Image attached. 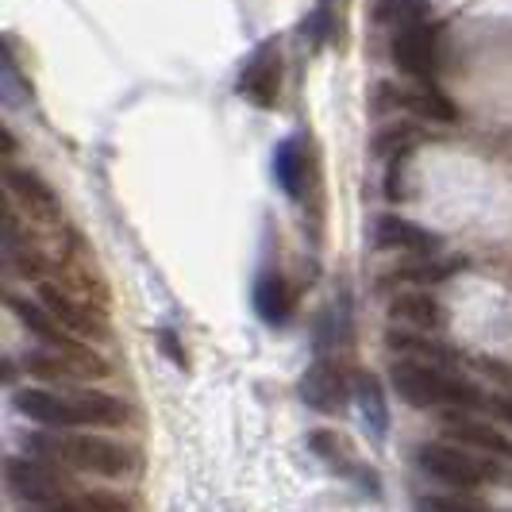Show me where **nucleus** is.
Listing matches in <instances>:
<instances>
[{
	"label": "nucleus",
	"mask_w": 512,
	"mask_h": 512,
	"mask_svg": "<svg viewBox=\"0 0 512 512\" xmlns=\"http://www.w3.org/2000/svg\"><path fill=\"white\" fill-rule=\"evenodd\" d=\"M12 405L24 412L27 420L43 424V428H58V432L81 428V420H77V412H74V401H70L66 393H54V389H27L24 385V389H16Z\"/></svg>",
	"instance_id": "obj_13"
},
{
	"label": "nucleus",
	"mask_w": 512,
	"mask_h": 512,
	"mask_svg": "<svg viewBox=\"0 0 512 512\" xmlns=\"http://www.w3.org/2000/svg\"><path fill=\"white\" fill-rule=\"evenodd\" d=\"M374 20L393 31L412 24H428V0H378L374 4Z\"/></svg>",
	"instance_id": "obj_23"
},
{
	"label": "nucleus",
	"mask_w": 512,
	"mask_h": 512,
	"mask_svg": "<svg viewBox=\"0 0 512 512\" xmlns=\"http://www.w3.org/2000/svg\"><path fill=\"white\" fill-rule=\"evenodd\" d=\"M24 370L35 382H47V385H77V382H101V378H108V362L93 347H85V343H77L70 351H62V347L27 351Z\"/></svg>",
	"instance_id": "obj_4"
},
{
	"label": "nucleus",
	"mask_w": 512,
	"mask_h": 512,
	"mask_svg": "<svg viewBox=\"0 0 512 512\" xmlns=\"http://www.w3.org/2000/svg\"><path fill=\"white\" fill-rule=\"evenodd\" d=\"M158 347L170 355V362H174V366H185V351L178 347V339H174V332H170V328H162V332H158Z\"/></svg>",
	"instance_id": "obj_29"
},
{
	"label": "nucleus",
	"mask_w": 512,
	"mask_h": 512,
	"mask_svg": "<svg viewBox=\"0 0 512 512\" xmlns=\"http://www.w3.org/2000/svg\"><path fill=\"white\" fill-rule=\"evenodd\" d=\"M0 151H4V154H12V151H16V135H12V131H8V128L0 131Z\"/></svg>",
	"instance_id": "obj_32"
},
{
	"label": "nucleus",
	"mask_w": 512,
	"mask_h": 512,
	"mask_svg": "<svg viewBox=\"0 0 512 512\" xmlns=\"http://www.w3.org/2000/svg\"><path fill=\"white\" fill-rule=\"evenodd\" d=\"M4 474H8V489H12L20 501L35 505V509H51V505H62V501L74 497V486H70V478L58 470V462L24 455V459H8Z\"/></svg>",
	"instance_id": "obj_5"
},
{
	"label": "nucleus",
	"mask_w": 512,
	"mask_h": 512,
	"mask_svg": "<svg viewBox=\"0 0 512 512\" xmlns=\"http://www.w3.org/2000/svg\"><path fill=\"white\" fill-rule=\"evenodd\" d=\"M412 147H416V131L405 128V124H401V128L378 131V139H374V154H378V158H389V162H393V158H405Z\"/></svg>",
	"instance_id": "obj_25"
},
{
	"label": "nucleus",
	"mask_w": 512,
	"mask_h": 512,
	"mask_svg": "<svg viewBox=\"0 0 512 512\" xmlns=\"http://www.w3.org/2000/svg\"><path fill=\"white\" fill-rule=\"evenodd\" d=\"M389 320L401 328H412V332H439V328H447V308L439 305V297H432L428 289H409L389 301Z\"/></svg>",
	"instance_id": "obj_14"
},
{
	"label": "nucleus",
	"mask_w": 512,
	"mask_h": 512,
	"mask_svg": "<svg viewBox=\"0 0 512 512\" xmlns=\"http://www.w3.org/2000/svg\"><path fill=\"white\" fill-rule=\"evenodd\" d=\"M39 512H97V509H89V505L81 501V493H74L70 501H62V505H51V509H39Z\"/></svg>",
	"instance_id": "obj_30"
},
{
	"label": "nucleus",
	"mask_w": 512,
	"mask_h": 512,
	"mask_svg": "<svg viewBox=\"0 0 512 512\" xmlns=\"http://www.w3.org/2000/svg\"><path fill=\"white\" fill-rule=\"evenodd\" d=\"M393 62H397V70H405L409 77L416 81H432L439 70V35L436 27L428 24H412V27H401L397 35H393Z\"/></svg>",
	"instance_id": "obj_7"
},
{
	"label": "nucleus",
	"mask_w": 512,
	"mask_h": 512,
	"mask_svg": "<svg viewBox=\"0 0 512 512\" xmlns=\"http://www.w3.org/2000/svg\"><path fill=\"white\" fill-rule=\"evenodd\" d=\"M293 289L282 274H262L255 285V312L270 324V328H282L285 320L293 316Z\"/></svg>",
	"instance_id": "obj_20"
},
{
	"label": "nucleus",
	"mask_w": 512,
	"mask_h": 512,
	"mask_svg": "<svg viewBox=\"0 0 512 512\" xmlns=\"http://www.w3.org/2000/svg\"><path fill=\"white\" fill-rule=\"evenodd\" d=\"M66 397L74 401V412H77V420H81V428H120V424L131 420L128 405H124L120 397L104 393V389H70Z\"/></svg>",
	"instance_id": "obj_18"
},
{
	"label": "nucleus",
	"mask_w": 512,
	"mask_h": 512,
	"mask_svg": "<svg viewBox=\"0 0 512 512\" xmlns=\"http://www.w3.org/2000/svg\"><path fill=\"white\" fill-rule=\"evenodd\" d=\"M39 301H43V308L51 312L66 332L77 335V339H108V320H104L101 312L81 305L77 297H70L66 289H58L54 282L39 285Z\"/></svg>",
	"instance_id": "obj_9"
},
{
	"label": "nucleus",
	"mask_w": 512,
	"mask_h": 512,
	"mask_svg": "<svg viewBox=\"0 0 512 512\" xmlns=\"http://www.w3.org/2000/svg\"><path fill=\"white\" fill-rule=\"evenodd\" d=\"M389 382L397 389V397H401L405 405H412V409L470 412V409H486L489 405V397L478 393V385L462 382L459 374L428 366V362H416V359L393 362Z\"/></svg>",
	"instance_id": "obj_1"
},
{
	"label": "nucleus",
	"mask_w": 512,
	"mask_h": 512,
	"mask_svg": "<svg viewBox=\"0 0 512 512\" xmlns=\"http://www.w3.org/2000/svg\"><path fill=\"white\" fill-rule=\"evenodd\" d=\"M278 89H282V51H278V43L270 39V43H262V47L251 54V62L243 66V74H239V93L251 104H258V108H270V104L278 101Z\"/></svg>",
	"instance_id": "obj_10"
},
{
	"label": "nucleus",
	"mask_w": 512,
	"mask_h": 512,
	"mask_svg": "<svg viewBox=\"0 0 512 512\" xmlns=\"http://www.w3.org/2000/svg\"><path fill=\"white\" fill-rule=\"evenodd\" d=\"M455 270H462L459 258H447V262H412V266H401V270H397V278H401V282L432 285V282H443V278H451Z\"/></svg>",
	"instance_id": "obj_24"
},
{
	"label": "nucleus",
	"mask_w": 512,
	"mask_h": 512,
	"mask_svg": "<svg viewBox=\"0 0 512 512\" xmlns=\"http://www.w3.org/2000/svg\"><path fill=\"white\" fill-rule=\"evenodd\" d=\"M351 389H355V405H359L366 428H370L374 436H385V428H389V405H385L382 382H378L374 374L359 370V374L351 378Z\"/></svg>",
	"instance_id": "obj_21"
},
{
	"label": "nucleus",
	"mask_w": 512,
	"mask_h": 512,
	"mask_svg": "<svg viewBox=\"0 0 512 512\" xmlns=\"http://www.w3.org/2000/svg\"><path fill=\"white\" fill-rule=\"evenodd\" d=\"M308 447L316 451V459L328 462L332 470L347 474V478H359V486H370V493H378V474L355 462V455H351V443H347L343 436H335V432H328V428H316V432L308 436Z\"/></svg>",
	"instance_id": "obj_19"
},
{
	"label": "nucleus",
	"mask_w": 512,
	"mask_h": 512,
	"mask_svg": "<svg viewBox=\"0 0 512 512\" xmlns=\"http://www.w3.org/2000/svg\"><path fill=\"white\" fill-rule=\"evenodd\" d=\"M274 178L285 193L297 201L305 193V151L297 139H282L278 151H274Z\"/></svg>",
	"instance_id": "obj_22"
},
{
	"label": "nucleus",
	"mask_w": 512,
	"mask_h": 512,
	"mask_svg": "<svg viewBox=\"0 0 512 512\" xmlns=\"http://www.w3.org/2000/svg\"><path fill=\"white\" fill-rule=\"evenodd\" d=\"M81 501L97 512H131L128 497H120V493H112V489H89V493H81Z\"/></svg>",
	"instance_id": "obj_27"
},
{
	"label": "nucleus",
	"mask_w": 512,
	"mask_h": 512,
	"mask_svg": "<svg viewBox=\"0 0 512 512\" xmlns=\"http://www.w3.org/2000/svg\"><path fill=\"white\" fill-rule=\"evenodd\" d=\"M351 397H355V389L347 382V374L328 359H316L301 378V401L324 416H339Z\"/></svg>",
	"instance_id": "obj_8"
},
{
	"label": "nucleus",
	"mask_w": 512,
	"mask_h": 512,
	"mask_svg": "<svg viewBox=\"0 0 512 512\" xmlns=\"http://www.w3.org/2000/svg\"><path fill=\"white\" fill-rule=\"evenodd\" d=\"M374 243L382 251H412V255H432L439 251V235L412 224L405 216H378L374 220Z\"/></svg>",
	"instance_id": "obj_17"
},
{
	"label": "nucleus",
	"mask_w": 512,
	"mask_h": 512,
	"mask_svg": "<svg viewBox=\"0 0 512 512\" xmlns=\"http://www.w3.org/2000/svg\"><path fill=\"white\" fill-rule=\"evenodd\" d=\"M486 409H493L501 420H505V424H512V393H509V397H489Z\"/></svg>",
	"instance_id": "obj_31"
},
{
	"label": "nucleus",
	"mask_w": 512,
	"mask_h": 512,
	"mask_svg": "<svg viewBox=\"0 0 512 512\" xmlns=\"http://www.w3.org/2000/svg\"><path fill=\"white\" fill-rule=\"evenodd\" d=\"M4 189L16 197V205L24 208L31 220L39 224H54L62 216V205H58V193H54L47 181L39 178L35 170H24V166H4Z\"/></svg>",
	"instance_id": "obj_11"
},
{
	"label": "nucleus",
	"mask_w": 512,
	"mask_h": 512,
	"mask_svg": "<svg viewBox=\"0 0 512 512\" xmlns=\"http://www.w3.org/2000/svg\"><path fill=\"white\" fill-rule=\"evenodd\" d=\"M374 108L378 112H412L420 120H432V124H451L459 116V108L439 93L432 81H412V85H397V81H382L378 93H374Z\"/></svg>",
	"instance_id": "obj_6"
},
{
	"label": "nucleus",
	"mask_w": 512,
	"mask_h": 512,
	"mask_svg": "<svg viewBox=\"0 0 512 512\" xmlns=\"http://www.w3.org/2000/svg\"><path fill=\"white\" fill-rule=\"evenodd\" d=\"M4 305H8V312H12V316L24 324L27 332L43 343V347H62V351H70V347H77V343H81L77 335L66 332V328L54 320L51 312L43 308V301H27L24 293H8V297H4Z\"/></svg>",
	"instance_id": "obj_15"
},
{
	"label": "nucleus",
	"mask_w": 512,
	"mask_h": 512,
	"mask_svg": "<svg viewBox=\"0 0 512 512\" xmlns=\"http://www.w3.org/2000/svg\"><path fill=\"white\" fill-rule=\"evenodd\" d=\"M320 8H328V0H320Z\"/></svg>",
	"instance_id": "obj_33"
},
{
	"label": "nucleus",
	"mask_w": 512,
	"mask_h": 512,
	"mask_svg": "<svg viewBox=\"0 0 512 512\" xmlns=\"http://www.w3.org/2000/svg\"><path fill=\"white\" fill-rule=\"evenodd\" d=\"M27 447L35 455H43L47 462H62V466H74L81 474H97V478H128L135 470V455L124 443H112L104 436H93V432H77V436H66V432H39V436H27Z\"/></svg>",
	"instance_id": "obj_2"
},
{
	"label": "nucleus",
	"mask_w": 512,
	"mask_h": 512,
	"mask_svg": "<svg viewBox=\"0 0 512 512\" xmlns=\"http://www.w3.org/2000/svg\"><path fill=\"white\" fill-rule=\"evenodd\" d=\"M416 462L424 474H432L436 482H447L455 489H478L486 482H501V478H512V462L489 459V455H478L462 443H424L416 451Z\"/></svg>",
	"instance_id": "obj_3"
},
{
	"label": "nucleus",
	"mask_w": 512,
	"mask_h": 512,
	"mask_svg": "<svg viewBox=\"0 0 512 512\" xmlns=\"http://www.w3.org/2000/svg\"><path fill=\"white\" fill-rule=\"evenodd\" d=\"M385 343L397 351V355H405V359H416V362H428V366H439V370H455L462 362V355L455 347H447V343H439L436 332H412V328H393V332L385 335Z\"/></svg>",
	"instance_id": "obj_16"
},
{
	"label": "nucleus",
	"mask_w": 512,
	"mask_h": 512,
	"mask_svg": "<svg viewBox=\"0 0 512 512\" xmlns=\"http://www.w3.org/2000/svg\"><path fill=\"white\" fill-rule=\"evenodd\" d=\"M432 509L436 512H493V509H486V505H474V501H459V497H436Z\"/></svg>",
	"instance_id": "obj_28"
},
{
	"label": "nucleus",
	"mask_w": 512,
	"mask_h": 512,
	"mask_svg": "<svg viewBox=\"0 0 512 512\" xmlns=\"http://www.w3.org/2000/svg\"><path fill=\"white\" fill-rule=\"evenodd\" d=\"M8 262H12L16 274H24V278H43V274H47V258L39 255V251H31V247H20V243L8 247Z\"/></svg>",
	"instance_id": "obj_26"
},
{
	"label": "nucleus",
	"mask_w": 512,
	"mask_h": 512,
	"mask_svg": "<svg viewBox=\"0 0 512 512\" xmlns=\"http://www.w3.org/2000/svg\"><path fill=\"white\" fill-rule=\"evenodd\" d=\"M443 432H447L451 443H462V447H470V451H478V455L512 462V439L501 436L489 420H474V416H466V412H451V416L443 420Z\"/></svg>",
	"instance_id": "obj_12"
}]
</instances>
